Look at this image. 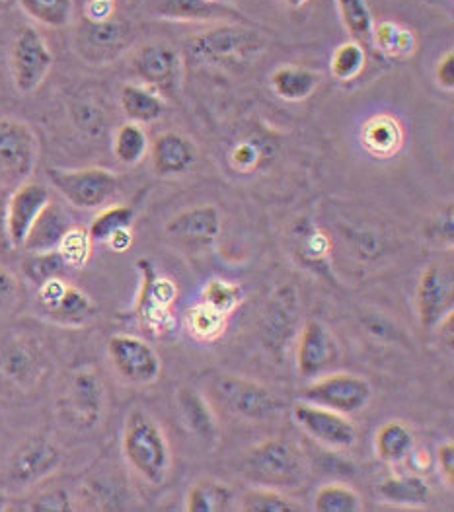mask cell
I'll list each match as a JSON object with an SVG mask.
<instances>
[{
	"label": "cell",
	"mask_w": 454,
	"mask_h": 512,
	"mask_svg": "<svg viewBox=\"0 0 454 512\" xmlns=\"http://www.w3.org/2000/svg\"><path fill=\"white\" fill-rule=\"evenodd\" d=\"M363 147L377 158H390L404 145L402 123L392 115H375L363 125Z\"/></svg>",
	"instance_id": "24"
},
{
	"label": "cell",
	"mask_w": 454,
	"mask_h": 512,
	"mask_svg": "<svg viewBox=\"0 0 454 512\" xmlns=\"http://www.w3.org/2000/svg\"><path fill=\"white\" fill-rule=\"evenodd\" d=\"M223 222L219 209L213 205H199L178 213L166 224V236L188 248H207L221 234Z\"/></svg>",
	"instance_id": "19"
},
{
	"label": "cell",
	"mask_w": 454,
	"mask_h": 512,
	"mask_svg": "<svg viewBox=\"0 0 454 512\" xmlns=\"http://www.w3.org/2000/svg\"><path fill=\"white\" fill-rule=\"evenodd\" d=\"M121 450L127 466L152 487L162 485L172 470V448L164 429L149 411L135 407L129 411Z\"/></svg>",
	"instance_id": "1"
},
{
	"label": "cell",
	"mask_w": 454,
	"mask_h": 512,
	"mask_svg": "<svg viewBox=\"0 0 454 512\" xmlns=\"http://www.w3.org/2000/svg\"><path fill=\"white\" fill-rule=\"evenodd\" d=\"M435 76H437V82H439V86H441L443 90H454L453 51H447V53L441 57V61H439V65H437V71H435Z\"/></svg>",
	"instance_id": "46"
},
{
	"label": "cell",
	"mask_w": 454,
	"mask_h": 512,
	"mask_svg": "<svg viewBox=\"0 0 454 512\" xmlns=\"http://www.w3.org/2000/svg\"><path fill=\"white\" fill-rule=\"evenodd\" d=\"M240 474L254 487L291 491L306 481L308 464L293 440L269 439L242 456Z\"/></svg>",
	"instance_id": "2"
},
{
	"label": "cell",
	"mask_w": 454,
	"mask_h": 512,
	"mask_svg": "<svg viewBox=\"0 0 454 512\" xmlns=\"http://www.w3.org/2000/svg\"><path fill=\"white\" fill-rule=\"evenodd\" d=\"M293 419L310 439L332 448L347 450L357 444V429L347 415L314 403L297 402L293 405Z\"/></svg>",
	"instance_id": "13"
},
{
	"label": "cell",
	"mask_w": 454,
	"mask_h": 512,
	"mask_svg": "<svg viewBox=\"0 0 454 512\" xmlns=\"http://www.w3.org/2000/svg\"><path fill=\"white\" fill-rule=\"evenodd\" d=\"M53 69V53L34 28H24L12 47V78L20 94L36 92Z\"/></svg>",
	"instance_id": "12"
},
{
	"label": "cell",
	"mask_w": 454,
	"mask_h": 512,
	"mask_svg": "<svg viewBox=\"0 0 454 512\" xmlns=\"http://www.w3.org/2000/svg\"><path fill=\"white\" fill-rule=\"evenodd\" d=\"M314 511L318 512H359L363 511L361 495L343 483H328L318 489L314 497Z\"/></svg>",
	"instance_id": "37"
},
{
	"label": "cell",
	"mask_w": 454,
	"mask_h": 512,
	"mask_svg": "<svg viewBox=\"0 0 454 512\" xmlns=\"http://www.w3.org/2000/svg\"><path fill=\"white\" fill-rule=\"evenodd\" d=\"M340 361V345L332 331L322 322L310 320L304 324L299 347L297 366L304 378H318Z\"/></svg>",
	"instance_id": "17"
},
{
	"label": "cell",
	"mask_w": 454,
	"mask_h": 512,
	"mask_svg": "<svg viewBox=\"0 0 454 512\" xmlns=\"http://www.w3.org/2000/svg\"><path fill=\"white\" fill-rule=\"evenodd\" d=\"M135 220V211L125 205H114L104 209L88 228V236L92 242L108 244L115 234L129 230Z\"/></svg>",
	"instance_id": "36"
},
{
	"label": "cell",
	"mask_w": 454,
	"mask_h": 512,
	"mask_svg": "<svg viewBox=\"0 0 454 512\" xmlns=\"http://www.w3.org/2000/svg\"><path fill=\"white\" fill-rule=\"evenodd\" d=\"M367 65L365 47L357 41H347L340 45L332 55V74L338 80H353Z\"/></svg>",
	"instance_id": "38"
},
{
	"label": "cell",
	"mask_w": 454,
	"mask_h": 512,
	"mask_svg": "<svg viewBox=\"0 0 454 512\" xmlns=\"http://www.w3.org/2000/svg\"><path fill=\"white\" fill-rule=\"evenodd\" d=\"M63 409L71 423L80 429H92L102 421L106 390L94 368H80L71 374L63 394Z\"/></svg>",
	"instance_id": "14"
},
{
	"label": "cell",
	"mask_w": 454,
	"mask_h": 512,
	"mask_svg": "<svg viewBox=\"0 0 454 512\" xmlns=\"http://www.w3.org/2000/svg\"><path fill=\"white\" fill-rule=\"evenodd\" d=\"M18 296H20V283L16 275L4 265H0V316L12 310Z\"/></svg>",
	"instance_id": "44"
},
{
	"label": "cell",
	"mask_w": 454,
	"mask_h": 512,
	"mask_svg": "<svg viewBox=\"0 0 454 512\" xmlns=\"http://www.w3.org/2000/svg\"><path fill=\"white\" fill-rule=\"evenodd\" d=\"M246 43L228 32H213L209 36H201L195 41V53L199 55H228L234 53L238 47H244Z\"/></svg>",
	"instance_id": "42"
},
{
	"label": "cell",
	"mask_w": 454,
	"mask_h": 512,
	"mask_svg": "<svg viewBox=\"0 0 454 512\" xmlns=\"http://www.w3.org/2000/svg\"><path fill=\"white\" fill-rule=\"evenodd\" d=\"M131 69L141 84L158 94H172L178 88L182 59L176 47L166 41H149L137 47L131 55Z\"/></svg>",
	"instance_id": "11"
},
{
	"label": "cell",
	"mask_w": 454,
	"mask_h": 512,
	"mask_svg": "<svg viewBox=\"0 0 454 512\" xmlns=\"http://www.w3.org/2000/svg\"><path fill=\"white\" fill-rule=\"evenodd\" d=\"M47 180L76 209H100L117 191V176L106 168H51Z\"/></svg>",
	"instance_id": "6"
},
{
	"label": "cell",
	"mask_w": 454,
	"mask_h": 512,
	"mask_svg": "<svg viewBox=\"0 0 454 512\" xmlns=\"http://www.w3.org/2000/svg\"><path fill=\"white\" fill-rule=\"evenodd\" d=\"M121 110L129 121L145 125L164 115L166 102L162 94L145 84H125L121 90Z\"/></svg>",
	"instance_id": "25"
},
{
	"label": "cell",
	"mask_w": 454,
	"mask_h": 512,
	"mask_svg": "<svg viewBox=\"0 0 454 512\" xmlns=\"http://www.w3.org/2000/svg\"><path fill=\"white\" fill-rule=\"evenodd\" d=\"M240 300H242L240 287H236L234 283H228V281H221V279L211 281L203 294V302H207L209 306H213L215 310H219L227 316L240 304Z\"/></svg>",
	"instance_id": "41"
},
{
	"label": "cell",
	"mask_w": 454,
	"mask_h": 512,
	"mask_svg": "<svg viewBox=\"0 0 454 512\" xmlns=\"http://www.w3.org/2000/svg\"><path fill=\"white\" fill-rule=\"evenodd\" d=\"M232 489L217 479L195 481L186 495V511L219 512L232 509Z\"/></svg>",
	"instance_id": "29"
},
{
	"label": "cell",
	"mask_w": 454,
	"mask_h": 512,
	"mask_svg": "<svg viewBox=\"0 0 454 512\" xmlns=\"http://www.w3.org/2000/svg\"><path fill=\"white\" fill-rule=\"evenodd\" d=\"M291 8H301V6H304L308 0H285Z\"/></svg>",
	"instance_id": "51"
},
{
	"label": "cell",
	"mask_w": 454,
	"mask_h": 512,
	"mask_svg": "<svg viewBox=\"0 0 454 512\" xmlns=\"http://www.w3.org/2000/svg\"><path fill=\"white\" fill-rule=\"evenodd\" d=\"M152 170L160 178H176L188 174L197 162V147L182 133H162L151 148Z\"/></svg>",
	"instance_id": "20"
},
{
	"label": "cell",
	"mask_w": 454,
	"mask_h": 512,
	"mask_svg": "<svg viewBox=\"0 0 454 512\" xmlns=\"http://www.w3.org/2000/svg\"><path fill=\"white\" fill-rule=\"evenodd\" d=\"M39 158V139L32 125L14 117H0V185L14 191L30 182Z\"/></svg>",
	"instance_id": "5"
},
{
	"label": "cell",
	"mask_w": 454,
	"mask_h": 512,
	"mask_svg": "<svg viewBox=\"0 0 454 512\" xmlns=\"http://www.w3.org/2000/svg\"><path fill=\"white\" fill-rule=\"evenodd\" d=\"M133 37L131 24L114 14L102 20L84 16L75 30L76 55L90 67H108L131 49Z\"/></svg>",
	"instance_id": "4"
},
{
	"label": "cell",
	"mask_w": 454,
	"mask_h": 512,
	"mask_svg": "<svg viewBox=\"0 0 454 512\" xmlns=\"http://www.w3.org/2000/svg\"><path fill=\"white\" fill-rule=\"evenodd\" d=\"M373 398V386L367 378L359 374L334 372L316 378L308 388H304L301 400L320 407L334 409L343 415H353L363 411Z\"/></svg>",
	"instance_id": "7"
},
{
	"label": "cell",
	"mask_w": 454,
	"mask_h": 512,
	"mask_svg": "<svg viewBox=\"0 0 454 512\" xmlns=\"http://www.w3.org/2000/svg\"><path fill=\"white\" fill-rule=\"evenodd\" d=\"M454 306V279L451 267L429 265L417 285V316L423 328L433 330L451 318Z\"/></svg>",
	"instance_id": "16"
},
{
	"label": "cell",
	"mask_w": 454,
	"mask_h": 512,
	"mask_svg": "<svg viewBox=\"0 0 454 512\" xmlns=\"http://www.w3.org/2000/svg\"><path fill=\"white\" fill-rule=\"evenodd\" d=\"M149 148V135L143 125L127 121L117 129L114 154L123 166H137L139 162H143V158L149 154Z\"/></svg>",
	"instance_id": "31"
},
{
	"label": "cell",
	"mask_w": 454,
	"mask_h": 512,
	"mask_svg": "<svg viewBox=\"0 0 454 512\" xmlns=\"http://www.w3.org/2000/svg\"><path fill=\"white\" fill-rule=\"evenodd\" d=\"M108 357L115 374L131 386H149L162 372V359L156 349L137 335L117 333L110 337Z\"/></svg>",
	"instance_id": "8"
},
{
	"label": "cell",
	"mask_w": 454,
	"mask_h": 512,
	"mask_svg": "<svg viewBox=\"0 0 454 512\" xmlns=\"http://www.w3.org/2000/svg\"><path fill=\"white\" fill-rule=\"evenodd\" d=\"M8 199H10V191L0 185V248H10V238H8Z\"/></svg>",
	"instance_id": "47"
},
{
	"label": "cell",
	"mask_w": 454,
	"mask_h": 512,
	"mask_svg": "<svg viewBox=\"0 0 454 512\" xmlns=\"http://www.w3.org/2000/svg\"><path fill=\"white\" fill-rule=\"evenodd\" d=\"M338 10L351 41H357L363 47L375 45V20L367 0H338Z\"/></svg>",
	"instance_id": "30"
},
{
	"label": "cell",
	"mask_w": 454,
	"mask_h": 512,
	"mask_svg": "<svg viewBox=\"0 0 454 512\" xmlns=\"http://www.w3.org/2000/svg\"><path fill=\"white\" fill-rule=\"evenodd\" d=\"M73 228V219L71 215L59 205L49 201L43 211L39 213L34 226L28 232V238L22 246L28 254H43V252H53L59 248L61 240L65 234Z\"/></svg>",
	"instance_id": "21"
},
{
	"label": "cell",
	"mask_w": 454,
	"mask_h": 512,
	"mask_svg": "<svg viewBox=\"0 0 454 512\" xmlns=\"http://www.w3.org/2000/svg\"><path fill=\"white\" fill-rule=\"evenodd\" d=\"M437 466H439V474L441 479L447 483L449 489L454 487V444L453 440L443 442L437 448Z\"/></svg>",
	"instance_id": "45"
},
{
	"label": "cell",
	"mask_w": 454,
	"mask_h": 512,
	"mask_svg": "<svg viewBox=\"0 0 454 512\" xmlns=\"http://www.w3.org/2000/svg\"><path fill=\"white\" fill-rule=\"evenodd\" d=\"M320 84V74L303 67H279L271 74L273 92L287 102H303L314 94Z\"/></svg>",
	"instance_id": "28"
},
{
	"label": "cell",
	"mask_w": 454,
	"mask_h": 512,
	"mask_svg": "<svg viewBox=\"0 0 454 512\" xmlns=\"http://www.w3.org/2000/svg\"><path fill=\"white\" fill-rule=\"evenodd\" d=\"M10 509V497L4 489H0V512Z\"/></svg>",
	"instance_id": "50"
},
{
	"label": "cell",
	"mask_w": 454,
	"mask_h": 512,
	"mask_svg": "<svg viewBox=\"0 0 454 512\" xmlns=\"http://www.w3.org/2000/svg\"><path fill=\"white\" fill-rule=\"evenodd\" d=\"M186 324L191 337L199 341H215L227 330V314L215 310L207 302H201L188 310Z\"/></svg>",
	"instance_id": "35"
},
{
	"label": "cell",
	"mask_w": 454,
	"mask_h": 512,
	"mask_svg": "<svg viewBox=\"0 0 454 512\" xmlns=\"http://www.w3.org/2000/svg\"><path fill=\"white\" fill-rule=\"evenodd\" d=\"M38 302L45 316H49L57 324L71 328L88 324L98 314L96 302L61 277L49 279L39 285Z\"/></svg>",
	"instance_id": "10"
},
{
	"label": "cell",
	"mask_w": 454,
	"mask_h": 512,
	"mask_svg": "<svg viewBox=\"0 0 454 512\" xmlns=\"http://www.w3.org/2000/svg\"><path fill=\"white\" fill-rule=\"evenodd\" d=\"M380 499L396 507H425L431 499L427 481L419 476H394L384 479L379 485Z\"/></svg>",
	"instance_id": "26"
},
{
	"label": "cell",
	"mask_w": 454,
	"mask_h": 512,
	"mask_svg": "<svg viewBox=\"0 0 454 512\" xmlns=\"http://www.w3.org/2000/svg\"><path fill=\"white\" fill-rule=\"evenodd\" d=\"M34 512H69L76 511L73 497L65 489H47L41 491L38 497L28 507Z\"/></svg>",
	"instance_id": "43"
},
{
	"label": "cell",
	"mask_w": 454,
	"mask_h": 512,
	"mask_svg": "<svg viewBox=\"0 0 454 512\" xmlns=\"http://www.w3.org/2000/svg\"><path fill=\"white\" fill-rule=\"evenodd\" d=\"M414 446H416L414 431L404 421L384 423L375 439L377 456L386 464H402L412 456Z\"/></svg>",
	"instance_id": "27"
},
{
	"label": "cell",
	"mask_w": 454,
	"mask_h": 512,
	"mask_svg": "<svg viewBox=\"0 0 454 512\" xmlns=\"http://www.w3.org/2000/svg\"><path fill=\"white\" fill-rule=\"evenodd\" d=\"M51 201V193L41 183L26 182L16 187L8 199V238L10 248L22 250L30 228Z\"/></svg>",
	"instance_id": "18"
},
{
	"label": "cell",
	"mask_w": 454,
	"mask_h": 512,
	"mask_svg": "<svg viewBox=\"0 0 454 512\" xmlns=\"http://www.w3.org/2000/svg\"><path fill=\"white\" fill-rule=\"evenodd\" d=\"M133 244V234H131V228L129 230H123L119 234H115L114 238L108 242V246L115 250V252H125L129 250V246Z\"/></svg>",
	"instance_id": "49"
},
{
	"label": "cell",
	"mask_w": 454,
	"mask_h": 512,
	"mask_svg": "<svg viewBox=\"0 0 454 512\" xmlns=\"http://www.w3.org/2000/svg\"><path fill=\"white\" fill-rule=\"evenodd\" d=\"M137 267L143 277L141 293L137 300L139 322L145 330L151 331L154 335H162L172 326L170 306L176 298V287L170 279L156 275L154 265L149 259H139Z\"/></svg>",
	"instance_id": "15"
},
{
	"label": "cell",
	"mask_w": 454,
	"mask_h": 512,
	"mask_svg": "<svg viewBox=\"0 0 454 512\" xmlns=\"http://www.w3.org/2000/svg\"><path fill=\"white\" fill-rule=\"evenodd\" d=\"M373 43H377L380 51L392 59H406L416 53L414 32L396 22H382L379 28H375Z\"/></svg>",
	"instance_id": "34"
},
{
	"label": "cell",
	"mask_w": 454,
	"mask_h": 512,
	"mask_svg": "<svg viewBox=\"0 0 454 512\" xmlns=\"http://www.w3.org/2000/svg\"><path fill=\"white\" fill-rule=\"evenodd\" d=\"M90 248H92V240L88 236V230H82V228H76L73 226L65 238L61 240L57 252L63 256L67 267H75L80 269L88 263L90 259Z\"/></svg>",
	"instance_id": "40"
},
{
	"label": "cell",
	"mask_w": 454,
	"mask_h": 512,
	"mask_svg": "<svg viewBox=\"0 0 454 512\" xmlns=\"http://www.w3.org/2000/svg\"><path fill=\"white\" fill-rule=\"evenodd\" d=\"M22 267H24L26 277L39 287L41 283H45L49 279L61 277V273L67 269V263L57 250H53V252H43V254H28Z\"/></svg>",
	"instance_id": "39"
},
{
	"label": "cell",
	"mask_w": 454,
	"mask_h": 512,
	"mask_svg": "<svg viewBox=\"0 0 454 512\" xmlns=\"http://www.w3.org/2000/svg\"><path fill=\"white\" fill-rule=\"evenodd\" d=\"M232 160H234V162H240V168L252 166V164H256V160H258V150H256V147H252V145H242V147H238L234 150Z\"/></svg>",
	"instance_id": "48"
},
{
	"label": "cell",
	"mask_w": 454,
	"mask_h": 512,
	"mask_svg": "<svg viewBox=\"0 0 454 512\" xmlns=\"http://www.w3.org/2000/svg\"><path fill=\"white\" fill-rule=\"evenodd\" d=\"M238 509L242 512H301L303 505L293 497L285 495V491L252 487L242 493Z\"/></svg>",
	"instance_id": "33"
},
{
	"label": "cell",
	"mask_w": 454,
	"mask_h": 512,
	"mask_svg": "<svg viewBox=\"0 0 454 512\" xmlns=\"http://www.w3.org/2000/svg\"><path fill=\"white\" fill-rule=\"evenodd\" d=\"M215 394L232 413L250 421L273 419L283 411V402L269 388L240 376H221Z\"/></svg>",
	"instance_id": "9"
},
{
	"label": "cell",
	"mask_w": 454,
	"mask_h": 512,
	"mask_svg": "<svg viewBox=\"0 0 454 512\" xmlns=\"http://www.w3.org/2000/svg\"><path fill=\"white\" fill-rule=\"evenodd\" d=\"M41 372L39 355L24 341H10L0 347V374L22 390L36 384Z\"/></svg>",
	"instance_id": "22"
},
{
	"label": "cell",
	"mask_w": 454,
	"mask_h": 512,
	"mask_svg": "<svg viewBox=\"0 0 454 512\" xmlns=\"http://www.w3.org/2000/svg\"><path fill=\"white\" fill-rule=\"evenodd\" d=\"M205 2H217V0H205Z\"/></svg>",
	"instance_id": "52"
},
{
	"label": "cell",
	"mask_w": 454,
	"mask_h": 512,
	"mask_svg": "<svg viewBox=\"0 0 454 512\" xmlns=\"http://www.w3.org/2000/svg\"><path fill=\"white\" fill-rule=\"evenodd\" d=\"M20 8L45 28H67L73 22L75 0H18Z\"/></svg>",
	"instance_id": "32"
},
{
	"label": "cell",
	"mask_w": 454,
	"mask_h": 512,
	"mask_svg": "<svg viewBox=\"0 0 454 512\" xmlns=\"http://www.w3.org/2000/svg\"><path fill=\"white\" fill-rule=\"evenodd\" d=\"M176 400H178L180 415L191 433L197 439L203 440L207 446L215 444L219 437V429H217V419L209 402L199 392L188 390V388H182Z\"/></svg>",
	"instance_id": "23"
},
{
	"label": "cell",
	"mask_w": 454,
	"mask_h": 512,
	"mask_svg": "<svg viewBox=\"0 0 454 512\" xmlns=\"http://www.w3.org/2000/svg\"><path fill=\"white\" fill-rule=\"evenodd\" d=\"M65 460L59 442L47 435H34L22 440L8 456L0 483L6 493L28 491L53 476Z\"/></svg>",
	"instance_id": "3"
}]
</instances>
